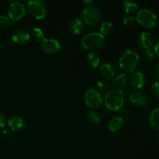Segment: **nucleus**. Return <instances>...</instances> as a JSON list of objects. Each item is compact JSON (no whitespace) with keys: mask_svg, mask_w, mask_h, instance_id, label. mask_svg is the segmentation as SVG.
I'll use <instances>...</instances> for the list:
<instances>
[{"mask_svg":"<svg viewBox=\"0 0 159 159\" xmlns=\"http://www.w3.org/2000/svg\"><path fill=\"white\" fill-rule=\"evenodd\" d=\"M112 82H113V86L117 89L125 86L127 82V75L124 74V73L119 74L113 79V80H112Z\"/></svg>","mask_w":159,"mask_h":159,"instance_id":"6ab92c4d","label":"nucleus"},{"mask_svg":"<svg viewBox=\"0 0 159 159\" xmlns=\"http://www.w3.org/2000/svg\"><path fill=\"white\" fill-rule=\"evenodd\" d=\"M155 75H156L157 78L159 79V62L155 65Z\"/></svg>","mask_w":159,"mask_h":159,"instance_id":"2f4dec72","label":"nucleus"},{"mask_svg":"<svg viewBox=\"0 0 159 159\" xmlns=\"http://www.w3.org/2000/svg\"><path fill=\"white\" fill-rule=\"evenodd\" d=\"M144 56H145V57L147 60H148V61L153 60V59L155 58V56H156L155 55V51H154V48H150V49L145 50V51H144Z\"/></svg>","mask_w":159,"mask_h":159,"instance_id":"cd10ccee","label":"nucleus"},{"mask_svg":"<svg viewBox=\"0 0 159 159\" xmlns=\"http://www.w3.org/2000/svg\"><path fill=\"white\" fill-rule=\"evenodd\" d=\"M82 16L87 25L95 26L99 23L102 14L99 7L95 5H89L82 11Z\"/></svg>","mask_w":159,"mask_h":159,"instance_id":"20e7f679","label":"nucleus"},{"mask_svg":"<svg viewBox=\"0 0 159 159\" xmlns=\"http://www.w3.org/2000/svg\"><path fill=\"white\" fill-rule=\"evenodd\" d=\"M98 88L101 89H109L110 87L113 86V82H112L111 80L107 79H99V81L96 83Z\"/></svg>","mask_w":159,"mask_h":159,"instance_id":"b1692460","label":"nucleus"},{"mask_svg":"<svg viewBox=\"0 0 159 159\" xmlns=\"http://www.w3.org/2000/svg\"><path fill=\"white\" fill-rule=\"evenodd\" d=\"M69 29L74 34H79L84 30V23L81 19L75 18L69 23Z\"/></svg>","mask_w":159,"mask_h":159,"instance_id":"dca6fc26","label":"nucleus"},{"mask_svg":"<svg viewBox=\"0 0 159 159\" xmlns=\"http://www.w3.org/2000/svg\"><path fill=\"white\" fill-rule=\"evenodd\" d=\"M82 44L85 50L94 53L101 51L105 47L106 39L100 33H89L82 37Z\"/></svg>","mask_w":159,"mask_h":159,"instance_id":"7ed1b4c3","label":"nucleus"},{"mask_svg":"<svg viewBox=\"0 0 159 159\" xmlns=\"http://www.w3.org/2000/svg\"><path fill=\"white\" fill-rule=\"evenodd\" d=\"M89 120L94 124H99L101 122V115L96 110H91L88 115Z\"/></svg>","mask_w":159,"mask_h":159,"instance_id":"5701e85b","label":"nucleus"},{"mask_svg":"<svg viewBox=\"0 0 159 159\" xmlns=\"http://www.w3.org/2000/svg\"><path fill=\"white\" fill-rule=\"evenodd\" d=\"M31 36H32V37L34 40L40 42L45 38L43 30L40 28L38 27H36L33 29L32 33H31Z\"/></svg>","mask_w":159,"mask_h":159,"instance_id":"393cba45","label":"nucleus"},{"mask_svg":"<svg viewBox=\"0 0 159 159\" xmlns=\"http://www.w3.org/2000/svg\"><path fill=\"white\" fill-rule=\"evenodd\" d=\"M124 121L120 116H114L111 118L108 123V128L112 132H118L124 127Z\"/></svg>","mask_w":159,"mask_h":159,"instance_id":"2eb2a0df","label":"nucleus"},{"mask_svg":"<svg viewBox=\"0 0 159 159\" xmlns=\"http://www.w3.org/2000/svg\"><path fill=\"white\" fill-rule=\"evenodd\" d=\"M24 120L21 116H12L8 120V126L11 130H14V131H18V130H22L24 127Z\"/></svg>","mask_w":159,"mask_h":159,"instance_id":"4468645a","label":"nucleus"},{"mask_svg":"<svg viewBox=\"0 0 159 159\" xmlns=\"http://www.w3.org/2000/svg\"><path fill=\"white\" fill-rule=\"evenodd\" d=\"M158 141H159V137H158Z\"/></svg>","mask_w":159,"mask_h":159,"instance_id":"72a5a7b5","label":"nucleus"},{"mask_svg":"<svg viewBox=\"0 0 159 159\" xmlns=\"http://www.w3.org/2000/svg\"><path fill=\"white\" fill-rule=\"evenodd\" d=\"M152 94L155 97L159 99V82H155L152 84Z\"/></svg>","mask_w":159,"mask_h":159,"instance_id":"c85d7f7f","label":"nucleus"},{"mask_svg":"<svg viewBox=\"0 0 159 159\" xmlns=\"http://www.w3.org/2000/svg\"><path fill=\"white\" fill-rule=\"evenodd\" d=\"M136 17L134 16H128L125 17V19L124 20V24L126 26H129V27L134 26L136 24Z\"/></svg>","mask_w":159,"mask_h":159,"instance_id":"a878e982","label":"nucleus"},{"mask_svg":"<svg viewBox=\"0 0 159 159\" xmlns=\"http://www.w3.org/2000/svg\"><path fill=\"white\" fill-rule=\"evenodd\" d=\"M149 122L154 129L159 130V108L152 110L149 116Z\"/></svg>","mask_w":159,"mask_h":159,"instance_id":"a211bd4d","label":"nucleus"},{"mask_svg":"<svg viewBox=\"0 0 159 159\" xmlns=\"http://www.w3.org/2000/svg\"><path fill=\"white\" fill-rule=\"evenodd\" d=\"M84 3H85V4H89V3H92L93 2L92 1H83Z\"/></svg>","mask_w":159,"mask_h":159,"instance_id":"473e14b6","label":"nucleus"},{"mask_svg":"<svg viewBox=\"0 0 159 159\" xmlns=\"http://www.w3.org/2000/svg\"><path fill=\"white\" fill-rule=\"evenodd\" d=\"M124 8L127 13H134L138 9V4L133 0H126L124 2Z\"/></svg>","mask_w":159,"mask_h":159,"instance_id":"412c9836","label":"nucleus"},{"mask_svg":"<svg viewBox=\"0 0 159 159\" xmlns=\"http://www.w3.org/2000/svg\"><path fill=\"white\" fill-rule=\"evenodd\" d=\"M40 48L48 54H57L61 48L60 42L54 38H44L40 42Z\"/></svg>","mask_w":159,"mask_h":159,"instance_id":"1a4fd4ad","label":"nucleus"},{"mask_svg":"<svg viewBox=\"0 0 159 159\" xmlns=\"http://www.w3.org/2000/svg\"><path fill=\"white\" fill-rule=\"evenodd\" d=\"M26 11V6L22 2H12L9 5V10H8V16L9 17L10 20L18 21L24 16Z\"/></svg>","mask_w":159,"mask_h":159,"instance_id":"6e6552de","label":"nucleus"},{"mask_svg":"<svg viewBox=\"0 0 159 159\" xmlns=\"http://www.w3.org/2000/svg\"><path fill=\"white\" fill-rule=\"evenodd\" d=\"M129 83L133 88L141 89L146 85V78L141 71H134L129 77Z\"/></svg>","mask_w":159,"mask_h":159,"instance_id":"9d476101","label":"nucleus"},{"mask_svg":"<svg viewBox=\"0 0 159 159\" xmlns=\"http://www.w3.org/2000/svg\"><path fill=\"white\" fill-rule=\"evenodd\" d=\"M99 71L103 79H110L115 75V68L113 65L110 63H104L99 68Z\"/></svg>","mask_w":159,"mask_h":159,"instance_id":"f3484780","label":"nucleus"},{"mask_svg":"<svg viewBox=\"0 0 159 159\" xmlns=\"http://www.w3.org/2000/svg\"><path fill=\"white\" fill-rule=\"evenodd\" d=\"M140 63V56L136 51L127 49L120 54L119 65L126 72H133L138 67Z\"/></svg>","mask_w":159,"mask_h":159,"instance_id":"f03ea898","label":"nucleus"},{"mask_svg":"<svg viewBox=\"0 0 159 159\" xmlns=\"http://www.w3.org/2000/svg\"><path fill=\"white\" fill-rule=\"evenodd\" d=\"M137 41H138L139 46L143 48L144 51L154 48V45H155V42H154V39L152 34L150 33L144 32V31L140 33L137 38Z\"/></svg>","mask_w":159,"mask_h":159,"instance_id":"9b49d317","label":"nucleus"},{"mask_svg":"<svg viewBox=\"0 0 159 159\" xmlns=\"http://www.w3.org/2000/svg\"><path fill=\"white\" fill-rule=\"evenodd\" d=\"M84 99L86 106L92 110L100 108L103 103V98L101 93L95 89H89L85 91Z\"/></svg>","mask_w":159,"mask_h":159,"instance_id":"0eeeda50","label":"nucleus"},{"mask_svg":"<svg viewBox=\"0 0 159 159\" xmlns=\"http://www.w3.org/2000/svg\"><path fill=\"white\" fill-rule=\"evenodd\" d=\"M125 101V96L122 89L117 88L111 89L106 93L104 102L108 110L118 111L123 107Z\"/></svg>","mask_w":159,"mask_h":159,"instance_id":"f257e3e1","label":"nucleus"},{"mask_svg":"<svg viewBox=\"0 0 159 159\" xmlns=\"http://www.w3.org/2000/svg\"><path fill=\"white\" fill-rule=\"evenodd\" d=\"M113 30V25L111 22L105 21L100 26V34L102 36H107L111 34Z\"/></svg>","mask_w":159,"mask_h":159,"instance_id":"4be33fe9","label":"nucleus"},{"mask_svg":"<svg viewBox=\"0 0 159 159\" xmlns=\"http://www.w3.org/2000/svg\"><path fill=\"white\" fill-rule=\"evenodd\" d=\"M12 41L18 44H24L30 40V34L25 30H16L12 34Z\"/></svg>","mask_w":159,"mask_h":159,"instance_id":"ddd939ff","label":"nucleus"},{"mask_svg":"<svg viewBox=\"0 0 159 159\" xmlns=\"http://www.w3.org/2000/svg\"><path fill=\"white\" fill-rule=\"evenodd\" d=\"M129 99L132 104L137 107H144L148 101L147 95L141 91L133 92L129 96Z\"/></svg>","mask_w":159,"mask_h":159,"instance_id":"f8f14e48","label":"nucleus"},{"mask_svg":"<svg viewBox=\"0 0 159 159\" xmlns=\"http://www.w3.org/2000/svg\"><path fill=\"white\" fill-rule=\"evenodd\" d=\"M6 116L2 112H0V128H2L6 126Z\"/></svg>","mask_w":159,"mask_h":159,"instance_id":"c756f323","label":"nucleus"},{"mask_svg":"<svg viewBox=\"0 0 159 159\" xmlns=\"http://www.w3.org/2000/svg\"><path fill=\"white\" fill-rule=\"evenodd\" d=\"M86 61L91 68H96L99 66L100 59L99 58V57H97V55L95 53L90 52L87 54Z\"/></svg>","mask_w":159,"mask_h":159,"instance_id":"aec40b11","label":"nucleus"},{"mask_svg":"<svg viewBox=\"0 0 159 159\" xmlns=\"http://www.w3.org/2000/svg\"><path fill=\"white\" fill-rule=\"evenodd\" d=\"M154 51H155V55L158 56L159 57V40L157 43H155L154 45Z\"/></svg>","mask_w":159,"mask_h":159,"instance_id":"7c9ffc66","label":"nucleus"},{"mask_svg":"<svg viewBox=\"0 0 159 159\" xmlns=\"http://www.w3.org/2000/svg\"><path fill=\"white\" fill-rule=\"evenodd\" d=\"M136 20L144 27L152 29L158 23V16L153 10L144 8L137 13Z\"/></svg>","mask_w":159,"mask_h":159,"instance_id":"39448f33","label":"nucleus"},{"mask_svg":"<svg viewBox=\"0 0 159 159\" xmlns=\"http://www.w3.org/2000/svg\"><path fill=\"white\" fill-rule=\"evenodd\" d=\"M10 23V19L8 16L0 15V26L2 27H7Z\"/></svg>","mask_w":159,"mask_h":159,"instance_id":"bb28decb","label":"nucleus"},{"mask_svg":"<svg viewBox=\"0 0 159 159\" xmlns=\"http://www.w3.org/2000/svg\"><path fill=\"white\" fill-rule=\"evenodd\" d=\"M26 10L28 14L35 20H43L48 12L46 4L41 0L29 1L26 4Z\"/></svg>","mask_w":159,"mask_h":159,"instance_id":"423d86ee","label":"nucleus"}]
</instances>
